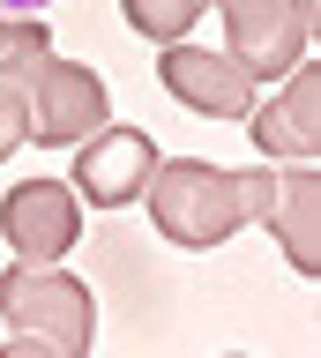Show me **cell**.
<instances>
[{
    "label": "cell",
    "instance_id": "cell-7",
    "mask_svg": "<svg viewBox=\"0 0 321 358\" xmlns=\"http://www.w3.org/2000/svg\"><path fill=\"white\" fill-rule=\"evenodd\" d=\"M150 172H157V142H150L142 127H97V134H83L75 187H83L90 209H127V201H142Z\"/></svg>",
    "mask_w": 321,
    "mask_h": 358
},
{
    "label": "cell",
    "instance_id": "cell-4",
    "mask_svg": "<svg viewBox=\"0 0 321 358\" xmlns=\"http://www.w3.org/2000/svg\"><path fill=\"white\" fill-rule=\"evenodd\" d=\"M209 8H224L231 60L247 67L254 83H262V75H284V67L306 60V38H314V0H209Z\"/></svg>",
    "mask_w": 321,
    "mask_h": 358
},
{
    "label": "cell",
    "instance_id": "cell-3",
    "mask_svg": "<svg viewBox=\"0 0 321 358\" xmlns=\"http://www.w3.org/2000/svg\"><path fill=\"white\" fill-rule=\"evenodd\" d=\"M23 97H30V142H45V150H68V142H83V134H97L113 120L105 83L90 67L60 60V52H38L23 67Z\"/></svg>",
    "mask_w": 321,
    "mask_h": 358
},
{
    "label": "cell",
    "instance_id": "cell-2",
    "mask_svg": "<svg viewBox=\"0 0 321 358\" xmlns=\"http://www.w3.org/2000/svg\"><path fill=\"white\" fill-rule=\"evenodd\" d=\"M0 313L15 336H38L60 358H90L97 343V306L60 262H15L0 276Z\"/></svg>",
    "mask_w": 321,
    "mask_h": 358
},
{
    "label": "cell",
    "instance_id": "cell-9",
    "mask_svg": "<svg viewBox=\"0 0 321 358\" xmlns=\"http://www.w3.org/2000/svg\"><path fill=\"white\" fill-rule=\"evenodd\" d=\"M262 224L276 231V246L292 254V268L299 276H314L321 268V172L314 164H292V172H276V194H269V209H262Z\"/></svg>",
    "mask_w": 321,
    "mask_h": 358
},
{
    "label": "cell",
    "instance_id": "cell-5",
    "mask_svg": "<svg viewBox=\"0 0 321 358\" xmlns=\"http://www.w3.org/2000/svg\"><path fill=\"white\" fill-rule=\"evenodd\" d=\"M0 239L15 246V262H60L83 239V201L60 179H23L0 201Z\"/></svg>",
    "mask_w": 321,
    "mask_h": 358
},
{
    "label": "cell",
    "instance_id": "cell-8",
    "mask_svg": "<svg viewBox=\"0 0 321 358\" xmlns=\"http://www.w3.org/2000/svg\"><path fill=\"white\" fill-rule=\"evenodd\" d=\"M247 127H254V142H262L269 157L314 164V150H321V75L299 60L292 83H284V97H269L262 112H247Z\"/></svg>",
    "mask_w": 321,
    "mask_h": 358
},
{
    "label": "cell",
    "instance_id": "cell-14",
    "mask_svg": "<svg viewBox=\"0 0 321 358\" xmlns=\"http://www.w3.org/2000/svg\"><path fill=\"white\" fill-rule=\"evenodd\" d=\"M52 0H0V15H45Z\"/></svg>",
    "mask_w": 321,
    "mask_h": 358
},
{
    "label": "cell",
    "instance_id": "cell-6",
    "mask_svg": "<svg viewBox=\"0 0 321 358\" xmlns=\"http://www.w3.org/2000/svg\"><path fill=\"white\" fill-rule=\"evenodd\" d=\"M157 83H164V97H180L202 120H247L254 112V75L231 52H209V45H187V38L157 60Z\"/></svg>",
    "mask_w": 321,
    "mask_h": 358
},
{
    "label": "cell",
    "instance_id": "cell-13",
    "mask_svg": "<svg viewBox=\"0 0 321 358\" xmlns=\"http://www.w3.org/2000/svg\"><path fill=\"white\" fill-rule=\"evenodd\" d=\"M0 358H60V351H52V343H38V336H15Z\"/></svg>",
    "mask_w": 321,
    "mask_h": 358
},
{
    "label": "cell",
    "instance_id": "cell-1",
    "mask_svg": "<svg viewBox=\"0 0 321 358\" xmlns=\"http://www.w3.org/2000/svg\"><path fill=\"white\" fill-rule=\"evenodd\" d=\"M276 194V172H217L202 157H157V172L142 187L150 217L172 246L202 254V246H224L239 224H254Z\"/></svg>",
    "mask_w": 321,
    "mask_h": 358
},
{
    "label": "cell",
    "instance_id": "cell-11",
    "mask_svg": "<svg viewBox=\"0 0 321 358\" xmlns=\"http://www.w3.org/2000/svg\"><path fill=\"white\" fill-rule=\"evenodd\" d=\"M30 67V60H23ZM23 67H0V164L30 142V97H23Z\"/></svg>",
    "mask_w": 321,
    "mask_h": 358
},
{
    "label": "cell",
    "instance_id": "cell-10",
    "mask_svg": "<svg viewBox=\"0 0 321 358\" xmlns=\"http://www.w3.org/2000/svg\"><path fill=\"white\" fill-rule=\"evenodd\" d=\"M120 8H127V30H142L150 45H180L209 0H120Z\"/></svg>",
    "mask_w": 321,
    "mask_h": 358
},
{
    "label": "cell",
    "instance_id": "cell-12",
    "mask_svg": "<svg viewBox=\"0 0 321 358\" xmlns=\"http://www.w3.org/2000/svg\"><path fill=\"white\" fill-rule=\"evenodd\" d=\"M38 52H52L45 22L38 15H0V67H23V60H38Z\"/></svg>",
    "mask_w": 321,
    "mask_h": 358
}]
</instances>
